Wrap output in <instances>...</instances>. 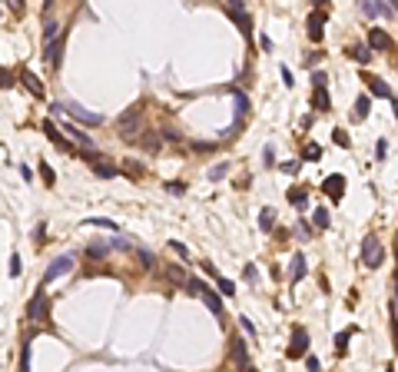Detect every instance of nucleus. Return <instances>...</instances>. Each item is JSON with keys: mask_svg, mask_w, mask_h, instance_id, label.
<instances>
[{"mask_svg": "<svg viewBox=\"0 0 398 372\" xmlns=\"http://www.w3.org/2000/svg\"><path fill=\"white\" fill-rule=\"evenodd\" d=\"M385 259V249H382V239L375 236V233H368L365 239H362V262H365L368 270H378Z\"/></svg>", "mask_w": 398, "mask_h": 372, "instance_id": "f257e3e1", "label": "nucleus"}, {"mask_svg": "<svg viewBox=\"0 0 398 372\" xmlns=\"http://www.w3.org/2000/svg\"><path fill=\"white\" fill-rule=\"evenodd\" d=\"M186 289H189V293H196L199 299L206 302L209 312H216V316L223 312V299H219V293H216V289H209L206 283H199V279H189V283H186Z\"/></svg>", "mask_w": 398, "mask_h": 372, "instance_id": "f03ea898", "label": "nucleus"}, {"mask_svg": "<svg viewBox=\"0 0 398 372\" xmlns=\"http://www.w3.org/2000/svg\"><path fill=\"white\" fill-rule=\"evenodd\" d=\"M50 110L60 117V113H70V117H77L80 123H90V127H100L103 123V117L100 113H90V110H83V107H77V103H53Z\"/></svg>", "mask_w": 398, "mask_h": 372, "instance_id": "7ed1b4c3", "label": "nucleus"}, {"mask_svg": "<svg viewBox=\"0 0 398 372\" xmlns=\"http://www.w3.org/2000/svg\"><path fill=\"white\" fill-rule=\"evenodd\" d=\"M116 127H119V133L126 136V140H136V133H140V107H129V110L119 113Z\"/></svg>", "mask_w": 398, "mask_h": 372, "instance_id": "20e7f679", "label": "nucleus"}, {"mask_svg": "<svg viewBox=\"0 0 398 372\" xmlns=\"http://www.w3.org/2000/svg\"><path fill=\"white\" fill-rule=\"evenodd\" d=\"M305 349H309V333H305L302 326H295L292 329V342H289V359L305 356Z\"/></svg>", "mask_w": 398, "mask_h": 372, "instance_id": "39448f33", "label": "nucleus"}, {"mask_svg": "<svg viewBox=\"0 0 398 372\" xmlns=\"http://www.w3.org/2000/svg\"><path fill=\"white\" fill-rule=\"evenodd\" d=\"M70 270H73V259H70V256H56V259L47 266V273H43V283H53V279H60L63 273H70Z\"/></svg>", "mask_w": 398, "mask_h": 372, "instance_id": "423d86ee", "label": "nucleus"}, {"mask_svg": "<svg viewBox=\"0 0 398 372\" xmlns=\"http://www.w3.org/2000/svg\"><path fill=\"white\" fill-rule=\"evenodd\" d=\"M322 190L328 193L332 199H342V190H345V176L342 173H335V176H328L325 183H322Z\"/></svg>", "mask_w": 398, "mask_h": 372, "instance_id": "0eeeda50", "label": "nucleus"}, {"mask_svg": "<svg viewBox=\"0 0 398 372\" xmlns=\"http://www.w3.org/2000/svg\"><path fill=\"white\" fill-rule=\"evenodd\" d=\"M391 10L395 7H388L382 0H365V4H362V14H368V17H391Z\"/></svg>", "mask_w": 398, "mask_h": 372, "instance_id": "6e6552de", "label": "nucleus"}, {"mask_svg": "<svg viewBox=\"0 0 398 372\" xmlns=\"http://www.w3.org/2000/svg\"><path fill=\"white\" fill-rule=\"evenodd\" d=\"M322 24H325V10H312L309 14V37L322 40Z\"/></svg>", "mask_w": 398, "mask_h": 372, "instance_id": "1a4fd4ad", "label": "nucleus"}, {"mask_svg": "<svg viewBox=\"0 0 398 372\" xmlns=\"http://www.w3.org/2000/svg\"><path fill=\"white\" fill-rule=\"evenodd\" d=\"M43 312H47V296H40V293H37L30 302H27V316H30V319H40Z\"/></svg>", "mask_w": 398, "mask_h": 372, "instance_id": "9d476101", "label": "nucleus"}, {"mask_svg": "<svg viewBox=\"0 0 398 372\" xmlns=\"http://www.w3.org/2000/svg\"><path fill=\"white\" fill-rule=\"evenodd\" d=\"M368 47H372V50H388L391 47L388 33H385V30H368Z\"/></svg>", "mask_w": 398, "mask_h": 372, "instance_id": "9b49d317", "label": "nucleus"}, {"mask_svg": "<svg viewBox=\"0 0 398 372\" xmlns=\"http://www.w3.org/2000/svg\"><path fill=\"white\" fill-rule=\"evenodd\" d=\"M232 362H236L239 369H246V365H249V356H246V342H242V339H232Z\"/></svg>", "mask_w": 398, "mask_h": 372, "instance_id": "f8f14e48", "label": "nucleus"}, {"mask_svg": "<svg viewBox=\"0 0 398 372\" xmlns=\"http://www.w3.org/2000/svg\"><path fill=\"white\" fill-rule=\"evenodd\" d=\"M368 107H372V100H368V96H358L355 107H352V120H358V123H362V120L368 117Z\"/></svg>", "mask_w": 398, "mask_h": 372, "instance_id": "ddd939ff", "label": "nucleus"}, {"mask_svg": "<svg viewBox=\"0 0 398 372\" xmlns=\"http://www.w3.org/2000/svg\"><path fill=\"white\" fill-rule=\"evenodd\" d=\"M302 276H305V256L295 253V256H292V283H299Z\"/></svg>", "mask_w": 398, "mask_h": 372, "instance_id": "4468645a", "label": "nucleus"}, {"mask_svg": "<svg viewBox=\"0 0 398 372\" xmlns=\"http://www.w3.org/2000/svg\"><path fill=\"white\" fill-rule=\"evenodd\" d=\"M349 54H352V60H355V64H368V60H372V50H368L365 43H358V47H352Z\"/></svg>", "mask_w": 398, "mask_h": 372, "instance_id": "2eb2a0df", "label": "nucleus"}, {"mask_svg": "<svg viewBox=\"0 0 398 372\" xmlns=\"http://www.w3.org/2000/svg\"><path fill=\"white\" fill-rule=\"evenodd\" d=\"M368 90H372L375 96H385V100H391V90L385 87L382 80H375V77H368Z\"/></svg>", "mask_w": 398, "mask_h": 372, "instance_id": "dca6fc26", "label": "nucleus"}, {"mask_svg": "<svg viewBox=\"0 0 398 372\" xmlns=\"http://www.w3.org/2000/svg\"><path fill=\"white\" fill-rule=\"evenodd\" d=\"M43 133H47L50 140H53L56 146H60V150H70V146H67V143L60 140V136H56V127H53V120H43Z\"/></svg>", "mask_w": 398, "mask_h": 372, "instance_id": "f3484780", "label": "nucleus"}, {"mask_svg": "<svg viewBox=\"0 0 398 372\" xmlns=\"http://www.w3.org/2000/svg\"><path fill=\"white\" fill-rule=\"evenodd\" d=\"M259 226H262L266 233H272V226H276V213H272L269 206H266L262 213H259Z\"/></svg>", "mask_w": 398, "mask_h": 372, "instance_id": "a211bd4d", "label": "nucleus"}, {"mask_svg": "<svg viewBox=\"0 0 398 372\" xmlns=\"http://www.w3.org/2000/svg\"><path fill=\"white\" fill-rule=\"evenodd\" d=\"M312 107H315V110H328V93H325V87L312 93Z\"/></svg>", "mask_w": 398, "mask_h": 372, "instance_id": "6ab92c4d", "label": "nucleus"}, {"mask_svg": "<svg viewBox=\"0 0 398 372\" xmlns=\"http://www.w3.org/2000/svg\"><path fill=\"white\" fill-rule=\"evenodd\" d=\"M93 173L103 176V180H110V176H116V167H110V163H103V160H100V163H93Z\"/></svg>", "mask_w": 398, "mask_h": 372, "instance_id": "aec40b11", "label": "nucleus"}, {"mask_svg": "<svg viewBox=\"0 0 398 372\" xmlns=\"http://www.w3.org/2000/svg\"><path fill=\"white\" fill-rule=\"evenodd\" d=\"M60 50H63V40H56V43H50V47H47V60H50V64H60Z\"/></svg>", "mask_w": 398, "mask_h": 372, "instance_id": "412c9836", "label": "nucleus"}, {"mask_svg": "<svg viewBox=\"0 0 398 372\" xmlns=\"http://www.w3.org/2000/svg\"><path fill=\"white\" fill-rule=\"evenodd\" d=\"M24 83H27V90H30V93H43V87H40V83H37V77H33V73L30 70H24Z\"/></svg>", "mask_w": 398, "mask_h": 372, "instance_id": "4be33fe9", "label": "nucleus"}, {"mask_svg": "<svg viewBox=\"0 0 398 372\" xmlns=\"http://www.w3.org/2000/svg\"><path fill=\"white\" fill-rule=\"evenodd\" d=\"M312 223H315V230H325L328 226V209H315V213H312Z\"/></svg>", "mask_w": 398, "mask_h": 372, "instance_id": "5701e85b", "label": "nucleus"}, {"mask_svg": "<svg viewBox=\"0 0 398 372\" xmlns=\"http://www.w3.org/2000/svg\"><path fill=\"white\" fill-rule=\"evenodd\" d=\"M63 130H67V136H73V140H77V143H83V146H90V136H83V133H80L77 127H70V123H63Z\"/></svg>", "mask_w": 398, "mask_h": 372, "instance_id": "b1692460", "label": "nucleus"}, {"mask_svg": "<svg viewBox=\"0 0 398 372\" xmlns=\"http://www.w3.org/2000/svg\"><path fill=\"white\" fill-rule=\"evenodd\" d=\"M232 100H236V117L242 120V113H246V107H249V103H246V93H239V90H236V93H232Z\"/></svg>", "mask_w": 398, "mask_h": 372, "instance_id": "393cba45", "label": "nucleus"}, {"mask_svg": "<svg viewBox=\"0 0 398 372\" xmlns=\"http://www.w3.org/2000/svg\"><path fill=\"white\" fill-rule=\"evenodd\" d=\"M169 279H173V283H189V279H186V270H183V266H169Z\"/></svg>", "mask_w": 398, "mask_h": 372, "instance_id": "a878e982", "label": "nucleus"}, {"mask_svg": "<svg viewBox=\"0 0 398 372\" xmlns=\"http://www.w3.org/2000/svg\"><path fill=\"white\" fill-rule=\"evenodd\" d=\"M289 203L292 206H305V190H289Z\"/></svg>", "mask_w": 398, "mask_h": 372, "instance_id": "bb28decb", "label": "nucleus"}, {"mask_svg": "<svg viewBox=\"0 0 398 372\" xmlns=\"http://www.w3.org/2000/svg\"><path fill=\"white\" fill-rule=\"evenodd\" d=\"M216 283H219V293H223V296H232V293H236V286H232V283H229V279H223V276H216Z\"/></svg>", "mask_w": 398, "mask_h": 372, "instance_id": "cd10ccee", "label": "nucleus"}, {"mask_svg": "<svg viewBox=\"0 0 398 372\" xmlns=\"http://www.w3.org/2000/svg\"><path fill=\"white\" fill-rule=\"evenodd\" d=\"M20 372H30V342H27L24 352H20Z\"/></svg>", "mask_w": 398, "mask_h": 372, "instance_id": "c85d7f7f", "label": "nucleus"}, {"mask_svg": "<svg viewBox=\"0 0 398 372\" xmlns=\"http://www.w3.org/2000/svg\"><path fill=\"white\" fill-rule=\"evenodd\" d=\"M136 256H140V262H146V266H156V256H153L150 249H136Z\"/></svg>", "mask_w": 398, "mask_h": 372, "instance_id": "c756f323", "label": "nucleus"}, {"mask_svg": "<svg viewBox=\"0 0 398 372\" xmlns=\"http://www.w3.org/2000/svg\"><path fill=\"white\" fill-rule=\"evenodd\" d=\"M305 369L309 372H322V362H318L315 356H305Z\"/></svg>", "mask_w": 398, "mask_h": 372, "instance_id": "7c9ffc66", "label": "nucleus"}, {"mask_svg": "<svg viewBox=\"0 0 398 372\" xmlns=\"http://www.w3.org/2000/svg\"><path fill=\"white\" fill-rule=\"evenodd\" d=\"M312 83H315V90H322L328 80H325V73H322V70H315V73H312Z\"/></svg>", "mask_w": 398, "mask_h": 372, "instance_id": "2f4dec72", "label": "nucleus"}, {"mask_svg": "<svg viewBox=\"0 0 398 372\" xmlns=\"http://www.w3.org/2000/svg\"><path fill=\"white\" fill-rule=\"evenodd\" d=\"M87 256H90V259H100V256H106V246H90Z\"/></svg>", "mask_w": 398, "mask_h": 372, "instance_id": "473e14b6", "label": "nucleus"}, {"mask_svg": "<svg viewBox=\"0 0 398 372\" xmlns=\"http://www.w3.org/2000/svg\"><path fill=\"white\" fill-rule=\"evenodd\" d=\"M20 273H24V270H20V256H10V276H20Z\"/></svg>", "mask_w": 398, "mask_h": 372, "instance_id": "72a5a7b5", "label": "nucleus"}, {"mask_svg": "<svg viewBox=\"0 0 398 372\" xmlns=\"http://www.w3.org/2000/svg\"><path fill=\"white\" fill-rule=\"evenodd\" d=\"M332 136H335V143H339V146H349V143H352V140H349V133H345V130H335Z\"/></svg>", "mask_w": 398, "mask_h": 372, "instance_id": "f704fd0d", "label": "nucleus"}, {"mask_svg": "<svg viewBox=\"0 0 398 372\" xmlns=\"http://www.w3.org/2000/svg\"><path fill=\"white\" fill-rule=\"evenodd\" d=\"M349 336H352V333H339V336H335V346H339V352H345V346H349Z\"/></svg>", "mask_w": 398, "mask_h": 372, "instance_id": "c9c22d12", "label": "nucleus"}, {"mask_svg": "<svg viewBox=\"0 0 398 372\" xmlns=\"http://www.w3.org/2000/svg\"><path fill=\"white\" fill-rule=\"evenodd\" d=\"M110 249H129V243H126L123 236H113V239H110Z\"/></svg>", "mask_w": 398, "mask_h": 372, "instance_id": "e433bc0d", "label": "nucleus"}, {"mask_svg": "<svg viewBox=\"0 0 398 372\" xmlns=\"http://www.w3.org/2000/svg\"><path fill=\"white\" fill-rule=\"evenodd\" d=\"M239 323H242V333H249V336H255V326L249 323V316H239Z\"/></svg>", "mask_w": 398, "mask_h": 372, "instance_id": "4c0bfd02", "label": "nucleus"}, {"mask_svg": "<svg viewBox=\"0 0 398 372\" xmlns=\"http://www.w3.org/2000/svg\"><path fill=\"white\" fill-rule=\"evenodd\" d=\"M242 276H246V279H249V283H255V279H259V273H255V266H252V262H249L246 270H242Z\"/></svg>", "mask_w": 398, "mask_h": 372, "instance_id": "58836bf2", "label": "nucleus"}, {"mask_svg": "<svg viewBox=\"0 0 398 372\" xmlns=\"http://www.w3.org/2000/svg\"><path fill=\"white\" fill-rule=\"evenodd\" d=\"M169 193H176V196H183V193H186V183H179V180H176V183H169Z\"/></svg>", "mask_w": 398, "mask_h": 372, "instance_id": "ea45409f", "label": "nucleus"}, {"mask_svg": "<svg viewBox=\"0 0 398 372\" xmlns=\"http://www.w3.org/2000/svg\"><path fill=\"white\" fill-rule=\"evenodd\" d=\"M40 173H43V180H47V183H53V180H56V176H53V170H50L47 163H40Z\"/></svg>", "mask_w": 398, "mask_h": 372, "instance_id": "a19ab883", "label": "nucleus"}, {"mask_svg": "<svg viewBox=\"0 0 398 372\" xmlns=\"http://www.w3.org/2000/svg\"><path fill=\"white\" fill-rule=\"evenodd\" d=\"M305 156H309V160H318V156H322V150H318V146H315V143H312V146H309V150H305Z\"/></svg>", "mask_w": 398, "mask_h": 372, "instance_id": "79ce46f5", "label": "nucleus"}, {"mask_svg": "<svg viewBox=\"0 0 398 372\" xmlns=\"http://www.w3.org/2000/svg\"><path fill=\"white\" fill-rule=\"evenodd\" d=\"M385 150H388V146H385V140H378V143H375V156H378V160L385 156Z\"/></svg>", "mask_w": 398, "mask_h": 372, "instance_id": "37998d69", "label": "nucleus"}, {"mask_svg": "<svg viewBox=\"0 0 398 372\" xmlns=\"http://www.w3.org/2000/svg\"><path fill=\"white\" fill-rule=\"evenodd\" d=\"M282 170H286V173H299V163H295V160H289V163H282Z\"/></svg>", "mask_w": 398, "mask_h": 372, "instance_id": "c03bdc74", "label": "nucleus"}, {"mask_svg": "<svg viewBox=\"0 0 398 372\" xmlns=\"http://www.w3.org/2000/svg\"><path fill=\"white\" fill-rule=\"evenodd\" d=\"M282 80H286V87H292V70L289 67H282Z\"/></svg>", "mask_w": 398, "mask_h": 372, "instance_id": "a18cd8bd", "label": "nucleus"}, {"mask_svg": "<svg viewBox=\"0 0 398 372\" xmlns=\"http://www.w3.org/2000/svg\"><path fill=\"white\" fill-rule=\"evenodd\" d=\"M223 173H226V167H213V170H209V176H213V180H219Z\"/></svg>", "mask_w": 398, "mask_h": 372, "instance_id": "49530a36", "label": "nucleus"}, {"mask_svg": "<svg viewBox=\"0 0 398 372\" xmlns=\"http://www.w3.org/2000/svg\"><path fill=\"white\" fill-rule=\"evenodd\" d=\"M391 110H395V120H398V100L395 96H391Z\"/></svg>", "mask_w": 398, "mask_h": 372, "instance_id": "de8ad7c7", "label": "nucleus"}]
</instances>
